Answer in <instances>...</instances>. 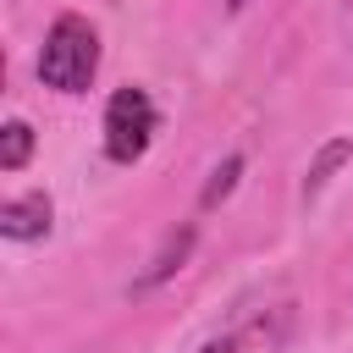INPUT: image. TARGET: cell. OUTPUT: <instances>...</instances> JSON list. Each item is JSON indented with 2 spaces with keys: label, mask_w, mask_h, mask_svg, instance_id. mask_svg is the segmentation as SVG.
I'll use <instances>...</instances> for the list:
<instances>
[{
  "label": "cell",
  "mask_w": 353,
  "mask_h": 353,
  "mask_svg": "<svg viewBox=\"0 0 353 353\" xmlns=\"http://www.w3.org/2000/svg\"><path fill=\"white\" fill-rule=\"evenodd\" d=\"M99 72V33L66 11L55 17V28L44 33V50H39V83L44 88H61V94H83Z\"/></svg>",
  "instance_id": "1"
},
{
  "label": "cell",
  "mask_w": 353,
  "mask_h": 353,
  "mask_svg": "<svg viewBox=\"0 0 353 353\" xmlns=\"http://www.w3.org/2000/svg\"><path fill=\"white\" fill-rule=\"evenodd\" d=\"M154 138V105L143 88H116L105 105V154L116 165H132Z\"/></svg>",
  "instance_id": "2"
},
{
  "label": "cell",
  "mask_w": 353,
  "mask_h": 353,
  "mask_svg": "<svg viewBox=\"0 0 353 353\" xmlns=\"http://www.w3.org/2000/svg\"><path fill=\"white\" fill-rule=\"evenodd\" d=\"M50 199L44 193H22V199H6L0 204V232L11 243H33V237H50Z\"/></svg>",
  "instance_id": "3"
},
{
  "label": "cell",
  "mask_w": 353,
  "mask_h": 353,
  "mask_svg": "<svg viewBox=\"0 0 353 353\" xmlns=\"http://www.w3.org/2000/svg\"><path fill=\"white\" fill-rule=\"evenodd\" d=\"M188 254H193V226H182V232H171V237H165V248L154 254V265H149V270H143V276H138L132 287H138V292H149V287H160L165 276H176V270H182V259H188Z\"/></svg>",
  "instance_id": "4"
},
{
  "label": "cell",
  "mask_w": 353,
  "mask_h": 353,
  "mask_svg": "<svg viewBox=\"0 0 353 353\" xmlns=\"http://www.w3.org/2000/svg\"><path fill=\"white\" fill-rule=\"evenodd\" d=\"M347 160H353V138H331V143H325V149L309 160V176H303V199H320V188H325V182H331V176H336Z\"/></svg>",
  "instance_id": "5"
},
{
  "label": "cell",
  "mask_w": 353,
  "mask_h": 353,
  "mask_svg": "<svg viewBox=\"0 0 353 353\" xmlns=\"http://www.w3.org/2000/svg\"><path fill=\"white\" fill-rule=\"evenodd\" d=\"M33 154V127L28 121H6L0 127V171H22Z\"/></svg>",
  "instance_id": "6"
},
{
  "label": "cell",
  "mask_w": 353,
  "mask_h": 353,
  "mask_svg": "<svg viewBox=\"0 0 353 353\" xmlns=\"http://www.w3.org/2000/svg\"><path fill=\"white\" fill-rule=\"evenodd\" d=\"M237 176H243V160L237 154H226L215 171H210V182H204V193H199V204L204 210H221V199H232V188H237Z\"/></svg>",
  "instance_id": "7"
},
{
  "label": "cell",
  "mask_w": 353,
  "mask_h": 353,
  "mask_svg": "<svg viewBox=\"0 0 353 353\" xmlns=\"http://www.w3.org/2000/svg\"><path fill=\"white\" fill-rule=\"evenodd\" d=\"M226 6H248V0H226Z\"/></svg>",
  "instance_id": "8"
}]
</instances>
